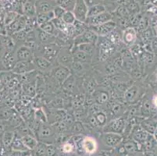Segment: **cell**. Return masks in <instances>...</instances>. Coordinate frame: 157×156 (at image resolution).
Here are the masks:
<instances>
[{
    "label": "cell",
    "mask_w": 157,
    "mask_h": 156,
    "mask_svg": "<svg viewBox=\"0 0 157 156\" xmlns=\"http://www.w3.org/2000/svg\"><path fill=\"white\" fill-rule=\"evenodd\" d=\"M138 40V32L133 27H128L122 31L121 41L128 48H131L137 42Z\"/></svg>",
    "instance_id": "10"
},
{
    "label": "cell",
    "mask_w": 157,
    "mask_h": 156,
    "mask_svg": "<svg viewBox=\"0 0 157 156\" xmlns=\"http://www.w3.org/2000/svg\"><path fill=\"white\" fill-rule=\"evenodd\" d=\"M26 35L27 33L25 32V31L22 30V31H20L18 32L13 34L10 37L14 41L16 45L19 46V45H24V43L26 41Z\"/></svg>",
    "instance_id": "38"
},
{
    "label": "cell",
    "mask_w": 157,
    "mask_h": 156,
    "mask_svg": "<svg viewBox=\"0 0 157 156\" xmlns=\"http://www.w3.org/2000/svg\"><path fill=\"white\" fill-rule=\"evenodd\" d=\"M152 24H153V28H152V29H153L155 36L157 37V18L155 19V21H153V23H152Z\"/></svg>",
    "instance_id": "57"
},
{
    "label": "cell",
    "mask_w": 157,
    "mask_h": 156,
    "mask_svg": "<svg viewBox=\"0 0 157 156\" xmlns=\"http://www.w3.org/2000/svg\"><path fill=\"white\" fill-rule=\"evenodd\" d=\"M93 116H95L97 123H98V124L99 125V127H100L101 130H102V127L107 124V122L109 121L106 113H105V111H103V110L98 112H97V113H95V115Z\"/></svg>",
    "instance_id": "45"
},
{
    "label": "cell",
    "mask_w": 157,
    "mask_h": 156,
    "mask_svg": "<svg viewBox=\"0 0 157 156\" xmlns=\"http://www.w3.org/2000/svg\"><path fill=\"white\" fill-rule=\"evenodd\" d=\"M17 61H24V60H31L34 58V52L31 49L27 48L24 45L16 47L14 50Z\"/></svg>",
    "instance_id": "19"
},
{
    "label": "cell",
    "mask_w": 157,
    "mask_h": 156,
    "mask_svg": "<svg viewBox=\"0 0 157 156\" xmlns=\"http://www.w3.org/2000/svg\"><path fill=\"white\" fill-rule=\"evenodd\" d=\"M85 95L82 93H80V94H77L74 98H73L72 101V106L74 109H77V108H81V107L84 106V103H85Z\"/></svg>",
    "instance_id": "43"
},
{
    "label": "cell",
    "mask_w": 157,
    "mask_h": 156,
    "mask_svg": "<svg viewBox=\"0 0 157 156\" xmlns=\"http://www.w3.org/2000/svg\"><path fill=\"white\" fill-rule=\"evenodd\" d=\"M91 63H81L79 62H74L71 64L70 70L71 71V74L75 77H83L86 72H88V67L87 66L90 65Z\"/></svg>",
    "instance_id": "26"
},
{
    "label": "cell",
    "mask_w": 157,
    "mask_h": 156,
    "mask_svg": "<svg viewBox=\"0 0 157 156\" xmlns=\"http://www.w3.org/2000/svg\"><path fill=\"white\" fill-rule=\"evenodd\" d=\"M36 81L37 80L31 83L24 84L21 85V91L24 95L31 97V98H35L36 96Z\"/></svg>",
    "instance_id": "28"
},
{
    "label": "cell",
    "mask_w": 157,
    "mask_h": 156,
    "mask_svg": "<svg viewBox=\"0 0 157 156\" xmlns=\"http://www.w3.org/2000/svg\"><path fill=\"white\" fill-rule=\"evenodd\" d=\"M20 16H21V14L13 12V11H8L6 13V16L4 17L3 19V23L6 27L12 24L13 22H14Z\"/></svg>",
    "instance_id": "47"
},
{
    "label": "cell",
    "mask_w": 157,
    "mask_h": 156,
    "mask_svg": "<svg viewBox=\"0 0 157 156\" xmlns=\"http://www.w3.org/2000/svg\"><path fill=\"white\" fill-rule=\"evenodd\" d=\"M71 54H72L73 60L75 62H79L81 63H92L93 62V59L91 55L80 50L77 46L72 47Z\"/></svg>",
    "instance_id": "20"
},
{
    "label": "cell",
    "mask_w": 157,
    "mask_h": 156,
    "mask_svg": "<svg viewBox=\"0 0 157 156\" xmlns=\"http://www.w3.org/2000/svg\"><path fill=\"white\" fill-rule=\"evenodd\" d=\"M31 156H46V144L38 141L35 149L31 151Z\"/></svg>",
    "instance_id": "42"
},
{
    "label": "cell",
    "mask_w": 157,
    "mask_h": 156,
    "mask_svg": "<svg viewBox=\"0 0 157 156\" xmlns=\"http://www.w3.org/2000/svg\"><path fill=\"white\" fill-rule=\"evenodd\" d=\"M117 23L112 20L103 24H101L96 27H88V28L94 31L98 37H106L108 36L113 31L117 28Z\"/></svg>",
    "instance_id": "12"
},
{
    "label": "cell",
    "mask_w": 157,
    "mask_h": 156,
    "mask_svg": "<svg viewBox=\"0 0 157 156\" xmlns=\"http://www.w3.org/2000/svg\"><path fill=\"white\" fill-rule=\"evenodd\" d=\"M63 88L68 92H74V89L76 88V80H75V76L72 74L70 75L67 79L62 84Z\"/></svg>",
    "instance_id": "36"
},
{
    "label": "cell",
    "mask_w": 157,
    "mask_h": 156,
    "mask_svg": "<svg viewBox=\"0 0 157 156\" xmlns=\"http://www.w3.org/2000/svg\"><path fill=\"white\" fill-rule=\"evenodd\" d=\"M105 12H108V10H107V7L105 6V4L104 2L103 3L97 4V5L88 7V16H87V17H95V16H97L98 14H101Z\"/></svg>",
    "instance_id": "29"
},
{
    "label": "cell",
    "mask_w": 157,
    "mask_h": 156,
    "mask_svg": "<svg viewBox=\"0 0 157 156\" xmlns=\"http://www.w3.org/2000/svg\"><path fill=\"white\" fill-rule=\"evenodd\" d=\"M55 18L53 11H49V12L44 13L38 14L36 17V22L38 26L42 25V24H45L47 22L52 21Z\"/></svg>",
    "instance_id": "35"
},
{
    "label": "cell",
    "mask_w": 157,
    "mask_h": 156,
    "mask_svg": "<svg viewBox=\"0 0 157 156\" xmlns=\"http://www.w3.org/2000/svg\"><path fill=\"white\" fill-rule=\"evenodd\" d=\"M46 156H59L58 147L56 144H46Z\"/></svg>",
    "instance_id": "50"
},
{
    "label": "cell",
    "mask_w": 157,
    "mask_h": 156,
    "mask_svg": "<svg viewBox=\"0 0 157 156\" xmlns=\"http://www.w3.org/2000/svg\"><path fill=\"white\" fill-rule=\"evenodd\" d=\"M6 131V129L5 126L2 124H0V137H2V135Z\"/></svg>",
    "instance_id": "56"
},
{
    "label": "cell",
    "mask_w": 157,
    "mask_h": 156,
    "mask_svg": "<svg viewBox=\"0 0 157 156\" xmlns=\"http://www.w3.org/2000/svg\"><path fill=\"white\" fill-rule=\"evenodd\" d=\"M90 156H106V155H105V153H104L103 151H101L100 152H99V153H98V152H96V153H95V154H92V155H90Z\"/></svg>",
    "instance_id": "59"
},
{
    "label": "cell",
    "mask_w": 157,
    "mask_h": 156,
    "mask_svg": "<svg viewBox=\"0 0 157 156\" xmlns=\"http://www.w3.org/2000/svg\"><path fill=\"white\" fill-rule=\"evenodd\" d=\"M155 78H156V80H157V69H156V70H155Z\"/></svg>",
    "instance_id": "61"
},
{
    "label": "cell",
    "mask_w": 157,
    "mask_h": 156,
    "mask_svg": "<svg viewBox=\"0 0 157 156\" xmlns=\"http://www.w3.org/2000/svg\"><path fill=\"white\" fill-rule=\"evenodd\" d=\"M76 0H56V6L62 7L66 11H73Z\"/></svg>",
    "instance_id": "40"
},
{
    "label": "cell",
    "mask_w": 157,
    "mask_h": 156,
    "mask_svg": "<svg viewBox=\"0 0 157 156\" xmlns=\"http://www.w3.org/2000/svg\"><path fill=\"white\" fill-rule=\"evenodd\" d=\"M98 142L100 150L115 149L121 145L124 141V136L122 134L115 133L101 132L98 137Z\"/></svg>",
    "instance_id": "1"
},
{
    "label": "cell",
    "mask_w": 157,
    "mask_h": 156,
    "mask_svg": "<svg viewBox=\"0 0 157 156\" xmlns=\"http://www.w3.org/2000/svg\"><path fill=\"white\" fill-rule=\"evenodd\" d=\"M151 44H152V51H153V53L155 54V55H156L157 54V38L152 40V41H151Z\"/></svg>",
    "instance_id": "53"
},
{
    "label": "cell",
    "mask_w": 157,
    "mask_h": 156,
    "mask_svg": "<svg viewBox=\"0 0 157 156\" xmlns=\"http://www.w3.org/2000/svg\"><path fill=\"white\" fill-rule=\"evenodd\" d=\"M16 132L15 131H6L2 135V140L3 145L6 148V151L10 149L13 141L15 139Z\"/></svg>",
    "instance_id": "30"
},
{
    "label": "cell",
    "mask_w": 157,
    "mask_h": 156,
    "mask_svg": "<svg viewBox=\"0 0 157 156\" xmlns=\"http://www.w3.org/2000/svg\"><path fill=\"white\" fill-rule=\"evenodd\" d=\"M27 17L24 15H21L14 22L6 26V32L8 36H11L15 33L24 29L26 26Z\"/></svg>",
    "instance_id": "18"
},
{
    "label": "cell",
    "mask_w": 157,
    "mask_h": 156,
    "mask_svg": "<svg viewBox=\"0 0 157 156\" xmlns=\"http://www.w3.org/2000/svg\"><path fill=\"white\" fill-rule=\"evenodd\" d=\"M59 156H74L76 154V150L72 141L69 139L57 145Z\"/></svg>",
    "instance_id": "25"
},
{
    "label": "cell",
    "mask_w": 157,
    "mask_h": 156,
    "mask_svg": "<svg viewBox=\"0 0 157 156\" xmlns=\"http://www.w3.org/2000/svg\"><path fill=\"white\" fill-rule=\"evenodd\" d=\"M53 13L54 16H55V18H59V19H61L64 13L66 12V10L64 9H63L62 7L59 6H56L55 8L53 9Z\"/></svg>",
    "instance_id": "51"
},
{
    "label": "cell",
    "mask_w": 157,
    "mask_h": 156,
    "mask_svg": "<svg viewBox=\"0 0 157 156\" xmlns=\"http://www.w3.org/2000/svg\"><path fill=\"white\" fill-rule=\"evenodd\" d=\"M52 1H55V2H56V0H52Z\"/></svg>",
    "instance_id": "62"
},
{
    "label": "cell",
    "mask_w": 157,
    "mask_h": 156,
    "mask_svg": "<svg viewBox=\"0 0 157 156\" xmlns=\"http://www.w3.org/2000/svg\"><path fill=\"white\" fill-rule=\"evenodd\" d=\"M61 47L56 43L48 44V45H42L38 43L36 49L33 51L34 56H42L48 59L52 63L56 62V56L59 53Z\"/></svg>",
    "instance_id": "3"
},
{
    "label": "cell",
    "mask_w": 157,
    "mask_h": 156,
    "mask_svg": "<svg viewBox=\"0 0 157 156\" xmlns=\"http://www.w3.org/2000/svg\"><path fill=\"white\" fill-rule=\"evenodd\" d=\"M50 74L52 78H53L57 83L62 84L70 77L71 71L68 67L58 64L52 69Z\"/></svg>",
    "instance_id": "8"
},
{
    "label": "cell",
    "mask_w": 157,
    "mask_h": 156,
    "mask_svg": "<svg viewBox=\"0 0 157 156\" xmlns=\"http://www.w3.org/2000/svg\"><path fill=\"white\" fill-rule=\"evenodd\" d=\"M33 62L36 67V70L41 73H48L56 66L57 63H52L42 56H34ZM58 64V63H57Z\"/></svg>",
    "instance_id": "14"
},
{
    "label": "cell",
    "mask_w": 157,
    "mask_h": 156,
    "mask_svg": "<svg viewBox=\"0 0 157 156\" xmlns=\"http://www.w3.org/2000/svg\"><path fill=\"white\" fill-rule=\"evenodd\" d=\"M35 32L37 35V41L42 45H48V44H52L56 43V38L54 35L45 32L39 28L36 27L35 28Z\"/></svg>",
    "instance_id": "24"
},
{
    "label": "cell",
    "mask_w": 157,
    "mask_h": 156,
    "mask_svg": "<svg viewBox=\"0 0 157 156\" xmlns=\"http://www.w3.org/2000/svg\"><path fill=\"white\" fill-rule=\"evenodd\" d=\"M135 1H137V0H135Z\"/></svg>",
    "instance_id": "63"
},
{
    "label": "cell",
    "mask_w": 157,
    "mask_h": 156,
    "mask_svg": "<svg viewBox=\"0 0 157 156\" xmlns=\"http://www.w3.org/2000/svg\"><path fill=\"white\" fill-rule=\"evenodd\" d=\"M77 47L81 51H85V53H87L88 55H91L93 59L95 54H97V55H98V50H97L96 45H93L91 43H84V44L79 45Z\"/></svg>",
    "instance_id": "33"
},
{
    "label": "cell",
    "mask_w": 157,
    "mask_h": 156,
    "mask_svg": "<svg viewBox=\"0 0 157 156\" xmlns=\"http://www.w3.org/2000/svg\"><path fill=\"white\" fill-rule=\"evenodd\" d=\"M113 20V14L112 13L109 12H105L102 13L101 14L95 16V17H87L86 21H85V24L88 26V27H96V26H99L101 24H103L105 23L108 22L109 21Z\"/></svg>",
    "instance_id": "15"
},
{
    "label": "cell",
    "mask_w": 157,
    "mask_h": 156,
    "mask_svg": "<svg viewBox=\"0 0 157 156\" xmlns=\"http://www.w3.org/2000/svg\"><path fill=\"white\" fill-rule=\"evenodd\" d=\"M131 139L138 143H144L148 137V133L144 131L142 127L138 124H135L131 131Z\"/></svg>",
    "instance_id": "23"
},
{
    "label": "cell",
    "mask_w": 157,
    "mask_h": 156,
    "mask_svg": "<svg viewBox=\"0 0 157 156\" xmlns=\"http://www.w3.org/2000/svg\"><path fill=\"white\" fill-rule=\"evenodd\" d=\"M140 96V87L137 84L131 85L124 93V101L126 103H135Z\"/></svg>",
    "instance_id": "21"
},
{
    "label": "cell",
    "mask_w": 157,
    "mask_h": 156,
    "mask_svg": "<svg viewBox=\"0 0 157 156\" xmlns=\"http://www.w3.org/2000/svg\"><path fill=\"white\" fill-rule=\"evenodd\" d=\"M105 0H85V3L87 4L88 7L92 6L97 5L99 3H103Z\"/></svg>",
    "instance_id": "52"
},
{
    "label": "cell",
    "mask_w": 157,
    "mask_h": 156,
    "mask_svg": "<svg viewBox=\"0 0 157 156\" xmlns=\"http://www.w3.org/2000/svg\"><path fill=\"white\" fill-rule=\"evenodd\" d=\"M123 145L124 147L125 151L128 154H134V153L137 152L139 151L141 148V143L136 142V141H133V140H130L128 141H123Z\"/></svg>",
    "instance_id": "34"
},
{
    "label": "cell",
    "mask_w": 157,
    "mask_h": 156,
    "mask_svg": "<svg viewBox=\"0 0 157 156\" xmlns=\"http://www.w3.org/2000/svg\"><path fill=\"white\" fill-rule=\"evenodd\" d=\"M153 135H154V137H155V139L157 141V126H156V127H155V131H154Z\"/></svg>",
    "instance_id": "60"
},
{
    "label": "cell",
    "mask_w": 157,
    "mask_h": 156,
    "mask_svg": "<svg viewBox=\"0 0 157 156\" xmlns=\"http://www.w3.org/2000/svg\"><path fill=\"white\" fill-rule=\"evenodd\" d=\"M71 46H63L59 49V53L56 56V62L59 65L64 66L70 69L71 64L74 62L71 54Z\"/></svg>",
    "instance_id": "9"
},
{
    "label": "cell",
    "mask_w": 157,
    "mask_h": 156,
    "mask_svg": "<svg viewBox=\"0 0 157 156\" xmlns=\"http://www.w3.org/2000/svg\"><path fill=\"white\" fill-rule=\"evenodd\" d=\"M88 6L85 3V0H76L75 6L73 10L75 18L77 21L81 22H85L88 16Z\"/></svg>",
    "instance_id": "13"
},
{
    "label": "cell",
    "mask_w": 157,
    "mask_h": 156,
    "mask_svg": "<svg viewBox=\"0 0 157 156\" xmlns=\"http://www.w3.org/2000/svg\"><path fill=\"white\" fill-rule=\"evenodd\" d=\"M140 126H141L142 128L143 129L144 131H146L147 133L153 134L154 131H155V129L157 125H155V124H154V121L147 119V120H144L143 121H142Z\"/></svg>",
    "instance_id": "44"
},
{
    "label": "cell",
    "mask_w": 157,
    "mask_h": 156,
    "mask_svg": "<svg viewBox=\"0 0 157 156\" xmlns=\"http://www.w3.org/2000/svg\"><path fill=\"white\" fill-rule=\"evenodd\" d=\"M6 148L3 145V143H2V137H0V156H2L3 153H5Z\"/></svg>",
    "instance_id": "54"
},
{
    "label": "cell",
    "mask_w": 157,
    "mask_h": 156,
    "mask_svg": "<svg viewBox=\"0 0 157 156\" xmlns=\"http://www.w3.org/2000/svg\"><path fill=\"white\" fill-rule=\"evenodd\" d=\"M71 133L72 135H77V134H84V135H85V125L81 121L77 120L71 126Z\"/></svg>",
    "instance_id": "39"
},
{
    "label": "cell",
    "mask_w": 157,
    "mask_h": 156,
    "mask_svg": "<svg viewBox=\"0 0 157 156\" xmlns=\"http://www.w3.org/2000/svg\"><path fill=\"white\" fill-rule=\"evenodd\" d=\"M150 19L147 16H142L135 29L138 33H142V31L150 27Z\"/></svg>",
    "instance_id": "41"
},
{
    "label": "cell",
    "mask_w": 157,
    "mask_h": 156,
    "mask_svg": "<svg viewBox=\"0 0 157 156\" xmlns=\"http://www.w3.org/2000/svg\"><path fill=\"white\" fill-rule=\"evenodd\" d=\"M21 139H22V141L24 142V145L26 146V148L28 150H30V151H33V150L35 149L38 143V139L35 136L31 135V134L23 136V137H21Z\"/></svg>",
    "instance_id": "31"
},
{
    "label": "cell",
    "mask_w": 157,
    "mask_h": 156,
    "mask_svg": "<svg viewBox=\"0 0 157 156\" xmlns=\"http://www.w3.org/2000/svg\"><path fill=\"white\" fill-rule=\"evenodd\" d=\"M23 15L27 18H35L37 17L35 0H27L23 4Z\"/></svg>",
    "instance_id": "27"
},
{
    "label": "cell",
    "mask_w": 157,
    "mask_h": 156,
    "mask_svg": "<svg viewBox=\"0 0 157 156\" xmlns=\"http://www.w3.org/2000/svg\"><path fill=\"white\" fill-rule=\"evenodd\" d=\"M38 28L41 30H42L43 31H45V32L48 33V34H52L54 36H55V34L57 31V29L55 28V26L52 24V21H49V22H47L45 23V24H42V25L38 26Z\"/></svg>",
    "instance_id": "48"
},
{
    "label": "cell",
    "mask_w": 157,
    "mask_h": 156,
    "mask_svg": "<svg viewBox=\"0 0 157 156\" xmlns=\"http://www.w3.org/2000/svg\"><path fill=\"white\" fill-rule=\"evenodd\" d=\"M152 105H153L155 108H157V94L156 95H155V96H153V98H152Z\"/></svg>",
    "instance_id": "58"
},
{
    "label": "cell",
    "mask_w": 157,
    "mask_h": 156,
    "mask_svg": "<svg viewBox=\"0 0 157 156\" xmlns=\"http://www.w3.org/2000/svg\"><path fill=\"white\" fill-rule=\"evenodd\" d=\"M10 150L11 151H30L28 148H26V146L24 145V142L22 141L21 139V137H20L19 135L17 134L16 133V137L15 139L13 141L12 144H11Z\"/></svg>",
    "instance_id": "32"
},
{
    "label": "cell",
    "mask_w": 157,
    "mask_h": 156,
    "mask_svg": "<svg viewBox=\"0 0 157 156\" xmlns=\"http://www.w3.org/2000/svg\"><path fill=\"white\" fill-rule=\"evenodd\" d=\"M61 20L68 25H73L76 21V18H75V16H74L73 11H66L63 15Z\"/></svg>",
    "instance_id": "49"
},
{
    "label": "cell",
    "mask_w": 157,
    "mask_h": 156,
    "mask_svg": "<svg viewBox=\"0 0 157 156\" xmlns=\"http://www.w3.org/2000/svg\"><path fill=\"white\" fill-rule=\"evenodd\" d=\"M34 70H36V67L34 64L33 59H31L17 62L15 67H13L11 72L16 75H22V74L30 73Z\"/></svg>",
    "instance_id": "11"
},
{
    "label": "cell",
    "mask_w": 157,
    "mask_h": 156,
    "mask_svg": "<svg viewBox=\"0 0 157 156\" xmlns=\"http://www.w3.org/2000/svg\"><path fill=\"white\" fill-rule=\"evenodd\" d=\"M73 25H74V38L88 29V26L85 22H81L77 20Z\"/></svg>",
    "instance_id": "37"
},
{
    "label": "cell",
    "mask_w": 157,
    "mask_h": 156,
    "mask_svg": "<svg viewBox=\"0 0 157 156\" xmlns=\"http://www.w3.org/2000/svg\"><path fill=\"white\" fill-rule=\"evenodd\" d=\"M56 6V3L52 0H35L37 15L53 10Z\"/></svg>",
    "instance_id": "22"
},
{
    "label": "cell",
    "mask_w": 157,
    "mask_h": 156,
    "mask_svg": "<svg viewBox=\"0 0 157 156\" xmlns=\"http://www.w3.org/2000/svg\"><path fill=\"white\" fill-rule=\"evenodd\" d=\"M128 120L124 116L117 117L109 120L107 124L104 126L101 130V132L115 133V134H124Z\"/></svg>",
    "instance_id": "5"
},
{
    "label": "cell",
    "mask_w": 157,
    "mask_h": 156,
    "mask_svg": "<svg viewBox=\"0 0 157 156\" xmlns=\"http://www.w3.org/2000/svg\"><path fill=\"white\" fill-rule=\"evenodd\" d=\"M0 62L2 63L5 72H11L17 62L14 51H6L0 59Z\"/></svg>",
    "instance_id": "17"
},
{
    "label": "cell",
    "mask_w": 157,
    "mask_h": 156,
    "mask_svg": "<svg viewBox=\"0 0 157 156\" xmlns=\"http://www.w3.org/2000/svg\"><path fill=\"white\" fill-rule=\"evenodd\" d=\"M98 41V36L92 30L88 28L87 31L82 33L73 39V46H78L84 43H91L96 45Z\"/></svg>",
    "instance_id": "7"
},
{
    "label": "cell",
    "mask_w": 157,
    "mask_h": 156,
    "mask_svg": "<svg viewBox=\"0 0 157 156\" xmlns=\"http://www.w3.org/2000/svg\"><path fill=\"white\" fill-rule=\"evenodd\" d=\"M95 102L103 107L110 100V93L105 87H98L92 94Z\"/></svg>",
    "instance_id": "16"
},
{
    "label": "cell",
    "mask_w": 157,
    "mask_h": 156,
    "mask_svg": "<svg viewBox=\"0 0 157 156\" xmlns=\"http://www.w3.org/2000/svg\"><path fill=\"white\" fill-rule=\"evenodd\" d=\"M6 51V50L5 47H4V45H2V43L0 41V59H1V58L2 57L3 54L5 53Z\"/></svg>",
    "instance_id": "55"
},
{
    "label": "cell",
    "mask_w": 157,
    "mask_h": 156,
    "mask_svg": "<svg viewBox=\"0 0 157 156\" xmlns=\"http://www.w3.org/2000/svg\"><path fill=\"white\" fill-rule=\"evenodd\" d=\"M85 90H86L87 94H89V95H92L94 94V92L95 91V90L98 88V83H97L96 80L92 77V79H90L89 81H87L86 84L85 85Z\"/></svg>",
    "instance_id": "46"
},
{
    "label": "cell",
    "mask_w": 157,
    "mask_h": 156,
    "mask_svg": "<svg viewBox=\"0 0 157 156\" xmlns=\"http://www.w3.org/2000/svg\"><path fill=\"white\" fill-rule=\"evenodd\" d=\"M81 147L85 156H90L98 152L99 149L98 140L92 135H85L81 142Z\"/></svg>",
    "instance_id": "6"
},
{
    "label": "cell",
    "mask_w": 157,
    "mask_h": 156,
    "mask_svg": "<svg viewBox=\"0 0 157 156\" xmlns=\"http://www.w3.org/2000/svg\"><path fill=\"white\" fill-rule=\"evenodd\" d=\"M57 132L52 124L44 123L41 124L36 133V138L38 141L45 144H55Z\"/></svg>",
    "instance_id": "4"
},
{
    "label": "cell",
    "mask_w": 157,
    "mask_h": 156,
    "mask_svg": "<svg viewBox=\"0 0 157 156\" xmlns=\"http://www.w3.org/2000/svg\"><path fill=\"white\" fill-rule=\"evenodd\" d=\"M96 47L98 50V59L100 62H105L116 53V45L105 37H98Z\"/></svg>",
    "instance_id": "2"
}]
</instances>
